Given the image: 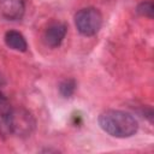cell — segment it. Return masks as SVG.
Wrapping results in <instances>:
<instances>
[{"mask_svg": "<svg viewBox=\"0 0 154 154\" xmlns=\"http://www.w3.org/2000/svg\"><path fill=\"white\" fill-rule=\"evenodd\" d=\"M25 12L24 0H0V16L7 20L22 19Z\"/></svg>", "mask_w": 154, "mask_h": 154, "instance_id": "4", "label": "cell"}, {"mask_svg": "<svg viewBox=\"0 0 154 154\" xmlns=\"http://www.w3.org/2000/svg\"><path fill=\"white\" fill-rule=\"evenodd\" d=\"M5 43L11 49L18 51V52H25L28 48V43L25 37L16 30H8L5 34Z\"/></svg>", "mask_w": 154, "mask_h": 154, "instance_id": "7", "label": "cell"}, {"mask_svg": "<svg viewBox=\"0 0 154 154\" xmlns=\"http://www.w3.org/2000/svg\"><path fill=\"white\" fill-rule=\"evenodd\" d=\"M73 19L78 32L83 36H94L102 26V14L95 7L81 8Z\"/></svg>", "mask_w": 154, "mask_h": 154, "instance_id": "2", "label": "cell"}, {"mask_svg": "<svg viewBox=\"0 0 154 154\" xmlns=\"http://www.w3.org/2000/svg\"><path fill=\"white\" fill-rule=\"evenodd\" d=\"M66 31H67V28L64 23H53V24H51L46 29L45 35H43L45 43L51 48L59 47L61 45L63 40L65 38Z\"/></svg>", "mask_w": 154, "mask_h": 154, "instance_id": "5", "label": "cell"}, {"mask_svg": "<svg viewBox=\"0 0 154 154\" xmlns=\"http://www.w3.org/2000/svg\"><path fill=\"white\" fill-rule=\"evenodd\" d=\"M11 116L12 107L7 99L0 94V135L7 136L11 134Z\"/></svg>", "mask_w": 154, "mask_h": 154, "instance_id": "6", "label": "cell"}, {"mask_svg": "<svg viewBox=\"0 0 154 154\" xmlns=\"http://www.w3.org/2000/svg\"><path fill=\"white\" fill-rule=\"evenodd\" d=\"M100 128L117 138H128L138 130V123L134 116L119 109H107L99 116Z\"/></svg>", "mask_w": 154, "mask_h": 154, "instance_id": "1", "label": "cell"}, {"mask_svg": "<svg viewBox=\"0 0 154 154\" xmlns=\"http://www.w3.org/2000/svg\"><path fill=\"white\" fill-rule=\"evenodd\" d=\"M137 13L142 17H147L149 19L153 18V12H154V5H153V1H143L141 2L137 8H136Z\"/></svg>", "mask_w": 154, "mask_h": 154, "instance_id": "8", "label": "cell"}, {"mask_svg": "<svg viewBox=\"0 0 154 154\" xmlns=\"http://www.w3.org/2000/svg\"><path fill=\"white\" fill-rule=\"evenodd\" d=\"M35 128V119L24 108H12L11 134L17 136H29Z\"/></svg>", "mask_w": 154, "mask_h": 154, "instance_id": "3", "label": "cell"}, {"mask_svg": "<svg viewBox=\"0 0 154 154\" xmlns=\"http://www.w3.org/2000/svg\"><path fill=\"white\" fill-rule=\"evenodd\" d=\"M75 88H76V84H75V81H72V79H66V81L61 82L59 85L60 94L64 97H70L73 94Z\"/></svg>", "mask_w": 154, "mask_h": 154, "instance_id": "9", "label": "cell"}]
</instances>
